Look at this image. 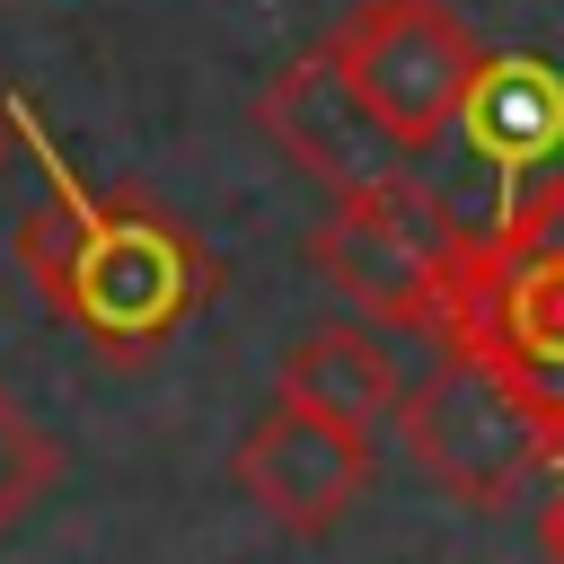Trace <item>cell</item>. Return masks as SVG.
<instances>
[{
	"label": "cell",
	"mask_w": 564,
	"mask_h": 564,
	"mask_svg": "<svg viewBox=\"0 0 564 564\" xmlns=\"http://www.w3.org/2000/svg\"><path fill=\"white\" fill-rule=\"evenodd\" d=\"M256 123H264V141H273L308 185H326V194H352V185H370V176L405 167V159L388 150V132L344 97V79H335L317 53H300L291 70H273V79H264Z\"/></svg>",
	"instance_id": "ba28073f"
},
{
	"label": "cell",
	"mask_w": 564,
	"mask_h": 564,
	"mask_svg": "<svg viewBox=\"0 0 564 564\" xmlns=\"http://www.w3.org/2000/svg\"><path fill=\"white\" fill-rule=\"evenodd\" d=\"M18 115V150L35 159L44 194L26 203L9 256L35 282V300L115 370H141L150 352H167L220 291V256L194 220H176L150 185H88L70 167V150L44 132L35 97H9Z\"/></svg>",
	"instance_id": "6da1fadb"
},
{
	"label": "cell",
	"mask_w": 564,
	"mask_h": 564,
	"mask_svg": "<svg viewBox=\"0 0 564 564\" xmlns=\"http://www.w3.org/2000/svg\"><path fill=\"white\" fill-rule=\"evenodd\" d=\"M538 546L564 564V441H555V458H546V476H538Z\"/></svg>",
	"instance_id": "8fae6325"
},
{
	"label": "cell",
	"mask_w": 564,
	"mask_h": 564,
	"mask_svg": "<svg viewBox=\"0 0 564 564\" xmlns=\"http://www.w3.org/2000/svg\"><path fill=\"white\" fill-rule=\"evenodd\" d=\"M53 485H62V441H53V423L26 414V405L9 397V379H0V538H18V529L53 502Z\"/></svg>",
	"instance_id": "30bf717a"
},
{
	"label": "cell",
	"mask_w": 564,
	"mask_h": 564,
	"mask_svg": "<svg viewBox=\"0 0 564 564\" xmlns=\"http://www.w3.org/2000/svg\"><path fill=\"white\" fill-rule=\"evenodd\" d=\"M397 441H405V458H414L458 511H511V502L546 476V458H555L546 414H538L494 361H476V352H441V361L405 388Z\"/></svg>",
	"instance_id": "8992f818"
},
{
	"label": "cell",
	"mask_w": 564,
	"mask_h": 564,
	"mask_svg": "<svg viewBox=\"0 0 564 564\" xmlns=\"http://www.w3.org/2000/svg\"><path fill=\"white\" fill-rule=\"evenodd\" d=\"M467 238H476V220L441 185H423L414 167H388V176H370L352 194H326V212L308 220L300 247L370 326L432 335Z\"/></svg>",
	"instance_id": "3957f363"
},
{
	"label": "cell",
	"mask_w": 564,
	"mask_h": 564,
	"mask_svg": "<svg viewBox=\"0 0 564 564\" xmlns=\"http://www.w3.org/2000/svg\"><path fill=\"white\" fill-rule=\"evenodd\" d=\"M476 35L458 150L485 167L494 203H520L529 185L564 176V0H449Z\"/></svg>",
	"instance_id": "277c9868"
},
{
	"label": "cell",
	"mask_w": 564,
	"mask_h": 564,
	"mask_svg": "<svg viewBox=\"0 0 564 564\" xmlns=\"http://www.w3.org/2000/svg\"><path fill=\"white\" fill-rule=\"evenodd\" d=\"M432 344L494 361L564 441V176L476 220Z\"/></svg>",
	"instance_id": "7a4b0ae2"
},
{
	"label": "cell",
	"mask_w": 564,
	"mask_h": 564,
	"mask_svg": "<svg viewBox=\"0 0 564 564\" xmlns=\"http://www.w3.org/2000/svg\"><path fill=\"white\" fill-rule=\"evenodd\" d=\"M273 397H291V405H308V414H326V423L379 432V423H397V405H405V370H397V352H388V335H379L370 317H344V326H308V335L282 344Z\"/></svg>",
	"instance_id": "9c48e42d"
},
{
	"label": "cell",
	"mask_w": 564,
	"mask_h": 564,
	"mask_svg": "<svg viewBox=\"0 0 564 564\" xmlns=\"http://www.w3.org/2000/svg\"><path fill=\"white\" fill-rule=\"evenodd\" d=\"M370 476H379L370 432L326 423V414H308V405H291V397H273V405L229 441V485H238L273 529H291V538H335V529L361 511Z\"/></svg>",
	"instance_id": "52a82bcc"
},
{
	"label": "cell",
	"mask_w": 564,
	"mask_h": 564,
	"mask_svg": "<svg viewBox=\"0 0 564 564\" xmlns=\"http://www.w3.org/2000/svg\"><path fill=\"white\" fill-rule=\"evenodd\" d=\"M308 53L344 79V97L388 132V150L405 167H423L441 141H458L476 35L449 0H352Z\"/></svg>",
	"instance_id": "5b68a950"
},
{
	"label": "cell",
	"mask_w": 564,
	"mask_h": 564,
	"mask_svg": "<svg viewBox=\"0 0 564 564\" xmlns=\"http://www.w3.org/2000/svg\"><path fill=\"white\" fill-rule=\"evenodd\" d=\"M18 150V115H9V97H0V159Z\"/></svg>",
	"instance_id": "7c38bea8"
}]
</instances>
